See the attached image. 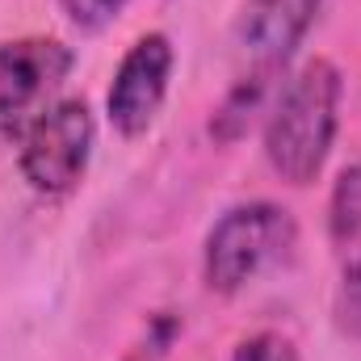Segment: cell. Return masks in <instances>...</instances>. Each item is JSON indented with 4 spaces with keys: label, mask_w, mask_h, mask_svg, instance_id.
I'll list each match as a JSON object with an SVG mask.
<instances>
[{
    "label": "cell",
    "mask_w": 361,
    "mask_h": 361,
    "mask_svg": "<svg viewBox=\"0 0 361 361\" xmlns=\"http://www.w3.org/2000/svg\"><path fill=\"white\" fill-rule=\"evenodd\" d=\"M341 126V72L311 59L277 97L265 126V160L286 185H311L324 173Z\"/></svg>",
    "instance_id": "1"
},
{
    "label": "cell",
    "mask_w": 361,
    "mask_h": 361,
    "mask_svg": "<svg viewBox=\"0 0 361 361\" xmlns=\"http://www.w3.org/2000/svg\"><path fill=\"white\" fill-rule=\"evenodd\" d=\"M290 244H294V223L281 206L273 202L231 206L206 235L202 273H206L210 294H223V298L240 294Z\"/></svg>",
    "instance_id": "2"
},
{
    "label": "cell",
    "mask_w": 361,
    "mask_h": 361,
    "mask_svg": "<svg viewBox=\"0 0 361 361\" xmlns=\"http://www.w3.org/2000/svg\"><path fill=\"white\" fill-rule=\"evenodd\" d=\"M92 143H97V126H92L89 105L80 97L55 101L17 139V164H21L25 185L47 197L72 193L89 169Z\"/></svg>",
    "instance_id": "3"
},
{
    "label": "cell",
    "mask_w": 361,
    "mask_h": 361,
    "mask_svg": "<svg viewBox=\"0 0 361 361\" xmlns=\"http://www.w3.org/2000/svg\"><path fill=\"white\" fill-rule=\"evenodd\" d=\"M76 55L59 38L0 42V135L21 139L34 118L55 105V92L72 76Z\"/></svg>",
    "instance_id": "4"
},
{
    "label": "cell",
    "mask_w": 361,
    "mask_h": 361,
    "mask_svg": "<svg viewBox=\"0 0 361 361\" xmlns=\"http://www.w3.org/2000/svg\"><path fill=\"white\" fill-rule=\"evenodd\" d=\"M169 80H173V42L169 34H143L135 38V47L122 55L114 85L105 97L109 122L122 139H139L147 135V126L156 122L164 97H169Z\"/></svg>",
    "instance_id": "5"
},
{
    "label": "cell",
    "mask_w": 361,
    "mask_h": 361,
    "mask_svg": "<svg viewBox=\"0 0 361 361\" xmlns=\"http://www.w3.org/2000/svg\"><path fill=\"white\" fill-rule=\"evenodd\" d=\"M324 0H248L235 21V42L248 55L252 72L273 76L286 59L302 47L307 30L315 25Z\"/></svg>",
    "instance_id": "6"
},
{
    "label": "cell",
    "mask_w": 361,
    "mask_h": 361,
    "mask_svg": "<svg viewBox=\"0 0 361 361\" xmlns=\"http://www.w3.org/2000/svg\"><path fill=\"white\" fill-rule=\"evenodd\" d=\"M328 235L336 248L361 240V164H345L328 197Z\"/></svg>",
    "instance_id": "7"
},
{
    "label": "cell",
    "mask_w": 361,
    "mask_h": 361,
    "mask_svg": "<svg viewBox=\"0 0 361 361\" xmlns=\"http://www.w3.org/2000/svg\"><path fill=\"white\" fill-rule=\"evenodd\" d=\"M265 80H269V76L252 72V80H244L240 89L227 97V105H223V109L214 114V122H210V135H214V139L231 143V139H240V135L248 130V122H252V109H257V101H261Z\"/></svg>",
    "instance_id": "8"
},
{
    "label": "cell",
    "mask_w": 361,
    "mask_h": 361,
    "mask_svg": "<svg viewBox=\"0 0 361 361\" xmlns=\"http://www.w3.org/2000/svg\"><path fill=\"white\" fill-rule=\"evenodd\" d=\"M332 315H336V328L345 336L361 341V261H353L341 286H336V302H332Z\"/></svg>",
    "instance_id": "9"
},
{
    "label": "cell",
    "mask_w": 361,
    "mask_h": 361,
    "mask_svg": "<svg viewBox=\"0 0 361 361\" xmlns=\"http://www.w3.org/2000/svg\"><path fill=\"white\" fill-rule=\"evenodd\" d=\"M231 361H298V353H294V345L281 332H257V336L235 345Z\"/></svg>",
    "instance_id": "10"
},
{
    "label": "cell",
    "mask_w": 361,
    "mask_h": 361,
    "mask_svg": "<svg viewBox=\"0 0 361 361\" xmlns=\"http://www.w3.org/2000/svg\"><path fill=\"white\" fill-rule=\"evenodd\" d=\"M122 8H126V0H63V13L80 30H105Z\"/></svg>",
    "instance_id": "11"
},
{
    "label": "cell",
    "mask_w": 361,
    "mask_h": 361,
    "mask_svg": "<svg viewBox=\"0 0 361 361\" xmlns=\"http://www.w3.org/2000/svg\"><path fill=\"white\" fill-rule=\"evenodd\" d=\"M130 361H152V357H143V353H139V357H130Z\"/></svg>",
    "instance_id": "12"
}]
</instances>
